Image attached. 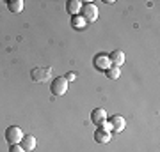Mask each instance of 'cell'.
<instances>
[{"mask_svg": "<svg viewBox=\"0 0 160 152\" xmlns=\"http://www.w3.org/2000/svg\"><path fill=\"white\" fill-rule=\"evenodd\" d=\"M23 131L18 127V126H9L6 129V140H7V143L9 145H18L20 141H22V138H23Z\"/></svg>", "mask_w": 160, "mask_h": 152, "instance_id": "cell-3", "label": "cell"}, {"mask_svg": "<svg viewBox=\"0 0 160 152\" xmlns=\"http://www.w3.org/2000/svg\"><path fill=\"white\" fill-rule=\"evenodd\" d=\"M64 78L68 80V81H71V80H75V73H68L66 76H64Z\"/></svg>", "mask_w": 160, "mask_h": 152, "instance_id": "cell-17", "label": "cell"}, {"mask_svg": "<svg viewBox=\"0 0 160 152\" xmlns=\"http://www.w3.org/2000/svg\"><path fill=\"white\" fill-rule=\"evenodd\" d=\"M73 25H75V28H84L86 27V21H84L82 16H80V18H75L73 20Z\"/></svg>", "mask_w": 160, "mask_h": 152, "instance_id": "cell-14", "label": "cell"}, {"mask_svg": "<svg viewBox=\"0 0 160 152\" xmlns=\"http://www.w3.org/2000/svg\"><path fill=\"white\" fill-rule=\"evenodd\" d=\"M100 127H102V129H105V131H109V133L112 131V126H110V122H107V120H105V122H103Z\"/></svg>", "mask_w": 160, "mask_h": 152, "instance_id": "cell-16", "label": "cell"}, {"mask_svg": "<svg viewBox=\"0 0 160 152\" xmlns=\"http://www.w3.org/2000/svg\"><path fill=\"white\" fill-rule=\"evenodd\" d=\"M52 76V67H48V66H43V67H34L32 71H30V78H32V81H36V83H43V81H48Z\"/></svg>", "mask_w": 160, "mask_h": 152, "instance_id": "cell-1", "label": "cell"}, {"mask_svg": "<svg viewBox=\"0 0 160 152\" xmlns=\"http://www.w3.org/2000/svg\"><path fill=\"white\" fill-rule=\"evenodd\" d=\"M20 145H22V149L25 152H32L36 149V145H38V141H36V136L32 135H25L22 138V141H20Z\"/></svg>", "mask_w": 160, "mask_h": 152, "instance_id": "cell-6", "label": "cell"}, {"mask_svg": "<svg viewBox=\"0 0 160 152\" xmlns=\"http://www.w3.org/2000/svg\"><path fill=\"white\" fill-rule=\"evenodd\" d=\"M7 9L11 12H22L23 11V0H9L7 2Z\"/></svg>", "mask_w": 160, "mask_h": 152, "instance_id": "cell-12", "label": "cell"}, {"mask_svg": "<svg viewBox=\"0 0 160 152\" xmlns=\"http://www.w3.org/2000/svg\"><path fill=\"white\" fill-rule=\"evenodd\" d=\"M82 6H84V4H82L80 0H68V2H66V11H68L69 14H78Z\"/></svg>", "mask_w": 160, "mask_h": 152, "instance_id": "cell-11", "label": "cell"}, {"mask_svg": "<svg viewBox=\"0 0 160 152\" xmlns=\"http://www.w3.org/2000/svg\"><path fill=\"white\" fill-rule=\"evenodd\" d=\"M109 60H110V64H112V66L119 67V66H123V64H125V53H123L121 50H114L109 55Z\"/></svg>", "mask_w": 160, "mask_h": 152, "instance_id": "cell-9", "label": "cell"}, {"mask_svg": "<svg viewBox=\"0 0 160 152\" xmlns=\"http://www.w3.org/2000/svg\"><path fill=\"white\" fill-rule=\"evenodd\" d=\"M105 74H107V78L109 80H118L121 76V69L116 67V66H110V67L105 71Z\"/></svg>", "mask_w": 160, "mask_h": 152, "instance_id": "cell-13", "label": "cell"}, {"mask_svg": "<svg viewBox=\"0 0 160 152\" xmlns=\"http://www.w3.org/2000/svg\"><path fill=\"white\" fill-rule=\"evenodd\" d=\"M110 126H112V131H114V133H121V131L126 127L125 117H121V115H114V117L110 118Z\"/></svg>", "mask_w": 160, "mask_h": 152, "instance_id": "cell-8", "label": "cell"}, {"mask_svg": "<svg viewBox=\"0 0 160 152\" xmlns=\"http://www.w3.org/2000/svg\"><path fill=\"white\" fill-rule=\"evenodd\" d=\"M105 120H107V112H105L103 108H94V110L91 112V122L96 124L98 127H100Z\"/></svg>", "mask_w": 160, "mask_h": 152, "instance_id": "cell-5", "label": "cell"}, {"mask_svg": "<svg viewBox=\"0 0 160 152\" xmlns=\"http://www.w3.org/2000/svg\"><path fill=\"white\" fill-rule=\"evenodd\" d=\"M80 14H82V20L86 23H92L98 20V7L92 4V2H89V4H86V6H82V9H80Z\"/></svg>", "mask_w": 160, "mask_h": 152, "instance_id": "cell-2", "label": "cell"}, {"mask_svg": "<svg viewBox=\"0 0 160 152\" xmlns=\"http://www.w3.org/2000/svg\"><path fill=\"white\" fill-rule=\"evenodd\" d=\"M110 138H112V135L109 131L102 129V127H98L96 133H94V141L96 143H107V141H110Z\"/></svg>", "mask_w": 160, "mask_h": 152, "instance_id": "cell-10", "label": "cell"}, {"mask_svg": "<svg viewBox=\"0 0 160 152\" xmlns=\"http://www.w3.org/2000/svg\"><path fill=\"white\" fill-rule=\"evenodd\" d=\"M112 64H110V60H109V55H96L94 57V67L96 69H102V71H107V69L110 67Z\"/></svg>", "mask_w": 160, "mask_h": 152, "instance_id": "cell-7", "label": "cell"}, {"mask_svg": "<svg viewBox=\"0 0 160 152\" xmlns=\"http://www.w3.org/2000/svg\"><path fill=\"white\" fill-rule=\"evenodd\" d=\"M50 90L53 96H64L66 94V90H68V80L64 78V76H59L52 81L50 85Z\"/></svg>", "mask_w": 160, "mask_h": 152, "instance_id": "cell-4", "label": "cell"}, {"mask_svg": "<svg viewBox=\"0 0 160 152\" xmlns=\"http://www.w3.org/2000/svg\"><path fill=\"white\" fill-rule=\"evenodd\" d=\"M9 152H25V150H23L22 145L18 143V145H11V147H9Z\"/></svg>", "mask_w": 160, "mask_h": 152, "instance_id": "cell-15", "label": "cell"}]
</instances>
